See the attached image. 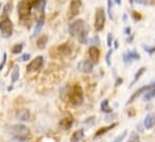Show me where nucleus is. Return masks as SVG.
Wrapping results in <instances>:
<instances>
[{
	"label": "nucleus",
	"mask_w": 155,
	"mask_h": 142,
	"mask_svg": "<svg viewBox=\"0 0 155 142\" xmlns=\"http://www.w3.org/2000/svg\"><path fill=\"white\" fill-rule=\"evenodd\" d=\"M74 125V118H72V116H66V117H64L60 122H59V127L63 129V130H69L71 127Z\"/></svg>",
	"instance_id": "4468645a"
},
{
	"label": "nucleus",
	"mask_w": 155,
	"mask_h": 142,
	"mask_svg": "<svg viewBox=\"0 0 155 142\" xmlns=\"http://www.w3.org/2000/svg\"><path fill=\"white\" fill-rule=\"evenodd\" d=\"M132 17H134V19H136V21H140V19L142 18L138 12H134V13H132Z\"/></svg>",
	"instance_id": "e433bc0d"
},
{
	"label": "nucleus",
	"mask_w": 155,
	"mask_h": 142,
	"mask_svg": "<svg viewBox=\"0 0 155 142\" xmlns=\"http://www.w3.org/2000/svg\"><path fill=\"white\" fill-rule=\"evenodd\" d=\"M81 7H82V0H71L70 6H69V15H68V17L70 19L75 18L78 15Z\"/></svg>",
	"instance_id": "6e6552de"
},
{
	"label": "nucleus",
	"mask_w": 155,
	"mask_h": 142,
	"mask_svg": "<svg viewBox=\"0 0 155 142\" xmlns=\"http://www.w3.org/2000/svg\"><path fill=\"white\" fill-rule=\"evenodd\" d=\"M8 133L13 139L22 142L27 141L29 139V136H30V130L23 124H13V125H11L8 128Z\"/></svg>",
	"instance_id": "f257e3e1"
},
{
	"label": "nucleus",
	"mask_w": 155,
	"mask_h": 142,
	"mask_svg": "<svg viewBox=\"0 0 155 142\" xmlns=\"http://www.w3.org/2000/svg\"><path fill=\"white\" fill-rule=\"evenodd\" d=\"M0 33L1 36L5 39H8L13 33V24L8 17H4L0 21Z\"/></svg>",
	"instance_id": "20e7f679"
},
{
	"label": "nucleus",
	"mask_w": 155,
	"mask_h": 142,
	"mask_svg": "<svg viewBox=\"0 0 155 142\" xmlns=\"http://www.w3.org/2000/svg\"><path fill=\"white\" fill-rule=\"evenodd\" d=\"M30 59V54H23L22 56V60L23 62H27V60H29Z\"/></svg>",
	"instance_id": "58836bf2"
},
{
	"label": "nucleus",
	"mask_w": 155,
	"mask_h": 142,
	"mask_svg": "<svg viewBox=\"0 0 155 142\" xmlns=\"http://www.w3.org/2000/svg\"><path fill=\"white\" fill-rule=\"evenodd\" d=\"M72 47L70 43H64V45H60L57 47V54L55 57H66L70 54Z\"/></svg>",
	"instance_id": "f8f14e48"
},
{
	"label": "nucleus",
	"mask_w": 155,
	"mask_h": 142,
	"mask_svg": "<svg viewBox=\"0 0 155 142\" xmlns=\"http://www.w3.org/2000/svg\"><path fill=\"white\" fill-rule=\"evenodd\" d=\"M100 110H101V112L107 113V114L112 113V108L110 106V101H108L107 99H106V100H102V103H101V105H100Z\"/></svg>",
	"instance_id": "412c9836"
},
{
	"label": "nucleus",
	"mask_w": 155,
	"mask_h": 142,
	"mask_svg": "<svg viewBox=\"0 0 155 142\" xmlns=\"http://www.w3.org/2000/svg\"><path fill=\"white\" fill-rule=\"evenodd\" d=\"M144 72H146V68H140V69H138V71L136 72L135 77H134V81H132V82L130 83V87H132V86H134V84H135L136 82H138V79L141 78V76H142V75H143Z\"/></svg>",
	"instance_id": "b1692460"
},
{
	"label": "nucleus",
	"mask_w": 155,
	"mask_h": 142,
	"mask_svg": "<svg viewBox=\"0 0 155 142\" xmlns=\"http://www.w3.org/2000/svg\"><path fill=\"white\" fill-rule=\"evenodd\" d=\"M19 66L18 65H15L13 66V70H12V73H11V81L12 83H16L19 78Z\"/></svg>",
	"instance_id": "4be33fe9"
},
{
	"label": "nucleus",
	"mask_w": 155,
	"mask_h": 142,
	"mask_svg": "<svg viewBox=\"0 0 155 142\" xmlns=\"http://www.w3.org/2000/svg\"><path fill=\"white\" fill-rule=\"evenodd\" d=\"M43 24H45V15L42 13L41 16H40L39 21H38V23H36V25H35V29H34V33H33V37H36V36L39 35V33L41 32V29H42V27H43Z\"/></svg>",
	"instance_id": "a211bd4d"
},
{
	"label": "nucleus",
	"mask_w": 155,
	"mask_h": 142,
	"mask_svg": "<svg viewBox=\"0 0 155 142\" xmlns=\"http://www.w3.org/2000/svg\"><path fill=\"white\" fill-rule=\"evenodd\" d=\"M112 7H113V0H107V13H108V17H110V19H113Z\"/></svg>",
	"instance_id": "c85d7f7f"
},
{
	"label": "nucleus",
	"mask_w": 155,
	"mask_h": 142,
	"mask_svg": "<svg viewBox=\"0 0 155 142\" xmlns=\"http://www.w3.org/2000/svg\"><path fill=\"white\" fill-rule=\"evenodd\" d=\"M137 4H148L150 0H135Z\"/></svg>",
	"instance_id": "a19ab883"
},
{
	"label": "nucleus",
	"mask_w": 155,
	"mask_h": 142,
	"mask_svg": "<svg viewBox=\"0 0 155 142\" xmlns=\"http://www.w3.org/2000/svg\"><path fill=\"white\" fill-rule=\"evenodd\" d=\"M154 124H155V113L150 112V113H148L146 116L144 122H143V125H144L146 129H152L154 127Z\"/></svg>",
	"instance_id": "2eb2a0df"
},
{
	"label": "nucleus",
	"mask_w": 155,
	"mask_h": 142,
	"mask_svg": "<svg viewBox=\"0 0 155 142\" xmlns=\"http://www.w3.org/2000/svg\"><path fill=\"white\" fill-rule=\"evenodd\" d=\"M12 7H13V5H12V2H11V1L6 4V6H5V7H4V10H2V15H4V17H7V15L12 11Z\"/></svg>",
	"instance_id": "cd10ccee"
},
{
	"label": "nucleus",
	"mask_w": 155,
	"mask_h": 142,
	"mask_svg": "<svg viewBox=\"0 0 155 142\" xmlns=\"http://www.w3.org/2000/svg\"><path fill=\"white\" fill-rule=\"evenodd\" d=\"M124 34H125V35H127V36L131 35V28H130V27H126V28L124 29Z\"/></svg>",
	"instance_id": "4c0bfd02"
},
{
	"label": "nucleus",
	"mask_w": 155,
	"mask_h": 142,
	"mask_svg": "<svg viewBox=\"0 0 155 142\" xmlns=\"http://www.w3.org/2000/svg\"><path fill=\"white\" fill-rule=\"evenodd\" d=\"M142 47H143V49H144V52H147L148 54H154L155 53V46H149V45H142Z\"/></svg>",
	"instance_id": "7c9ffc66"
},
{
	"label": "nucleus",
	"mask_w": 155,
	"mask_h": 142,
	"mask_svg": "<svg viewBox=\"0 0 155 142\" xmlns=\"http://www.w3.org/2000/svg\"><path fill=\"white\" fill-rule=\"evenodd\" d=\"M88 54H89V59L95 64L99 62L100 59V51L96 46H90L89 49H88Z\"/></svg>",
	"instance_id": "ddd939ff"
},
{
	"label": "nucleus",
	"mask_w": 155,
	"mask_h": 142,
	"mask_svg": "<svg viewBox=\"0 0 155 142\" xmlns=\"http://www.w3.org/2000/svg\"><path fill=\"white\" fill-rule=\"evenodd\" d=\"M141 59V56L137 53V51H126L124 54H123V60L125 64H131L132 60H140Z\"/></svg>",
	"instance_id": "9d476101"
},
{
	"label": "nucleus",
	"mask_w": 155,
	"mask_h": 142,
	"mask_svg": "<svg viewBox=\"0 0 155 142\" xmlns=\"http://www.w3.org/2000/svg\"><path fill=\"white\" fill-rule=\"evenodd\" d=\"M113 42H114V48H118V47H119V43H118V40H116V41H113Z\"/></svg>",
	"instance_id": "79ce46f5"
},
{
	"label": "nucleus",
	"mask_w": 155,
	"mask_h": 142,
	"mask_svg": "<svg viewBox=\"0 0 155 142\" xmlns=\"http://www.w3.org/2000/svg\"><path fill=\"white\" fill-rule=\"evenodd\" d=\"M154 98H155V87L152 88V89H149V90H147V92L144 93L143 100H144V101H150V100L154 99Z\"/></svg>",
	"instance_id": "5701e85b"
},
{
	"label": "nucleus",
	"mask_w": 155,
	"mask_h": 142,
	"mask_svg": "<svg viewBox=\"0 0 155 142\" xmlns=\"http://www.w3.org/2000/svg\"><path fill=\"white\" fill-rule=\"evenodd\" d=\"M105 22H106V13H105V8L104 7H97L95 11V23H94V28L96 32H101L105 27Z\"/></svg>",
	"instance_id": "7ed1b4c3"
},
{
	"label": "nucleus",
	"mask_w": 155,
	"mask_h": 142,
	"mask_svg": "<svg viewBox=\"0 0 155 142\" xmlns=\"http://www.w3.org/2000/svg\"><path fill=\"white\" fill-rule=\"evenodd\" d=\"M112 43H113V34L112 33H108L107 34V46L111 47Z\"/></svg>",
	"instance_id": "f704fd0d"
},
{
	"label": "nucleus",
	"mask_w": 155,
	"mask_h": 142,
	"mask_svg": "<svg viewBox=\"0 0 155 142\" xmlns=\"http://www.w3.org/2000/svg\"><path fill=\"white\" fill-rule=\"evenodd\" d=\"M31 7H34L36 11H39L40 13L42 15L46 7V0H35L31 2Z\"/></svg>",
	"instance_id": "f3484780"
},
{
	"label": "nucleus",
	"mask_w": 155,
	"mask_h": 142,
	"mask_svg": "<svg viewBox=\"0 0 155 142\" xmlns=\"http://www.w3.org/2000/svg\"><path fill=\"white\" fill-rule=\"evenodd\" d=\"M0 8H1V4H0Z\"/></svg>",
	"instance_id": "49530a36"
},
{
	"label": "nucleus",
	"mask_w": 155,
	"mask_h": 142,
	"mask_svg": "<svg viewBox=\"0 0 155 142\" xmlns=\"http://www.w3.org/2000/svg\"><path fill=\"white\" fill-rule=\"evenodd\" d=\"M117 5H121V0H113Z\"/></svg>",
	"instance_id": "37998d69"
},
{
	"label": "nucleus",
	"mask_w": 155,
	"mask_h": 142,
	"mask_svg": "<svg viewBox=\"0 0 155 142\" xmlns=\"http://www.w3.org/2000/svg\"><path fill=\"white\" fill-rule=\"evenodd\" d=\"M132 37H134V36H132V35H130V36H129V39H127V42H129V43H130V42L132 41Z\"/></svg>",
	"instance_id": "c03bdc74"
},
{
	"label": "nucleus",
	"mask_w": 155,
	"mask_h": 142,
	"mask_svg": "<svg viewBox=\"0 0 155 142\" xmlns=\"http://www.w3.org/2000/svg\"><path fill=\"white\" fill-rule=\"evenodd\" d=\"M42 66H43V57L39 56V57H36L34 60H31L29 63V65L27 66V70L29 72H35V71H39Z\"/></svg>",
	"instance_id": "1a4fd4ad"
},
{
	"label": "nucleus",
	"mask_w": 155,
	"mask_h": 142,
	"mask_svg": "<svg viewBox=\"0 0 155 142\" xmlns=\"http://www.w3.org/2000/svg\"><path fill=\"white\" fill-rule=\"evenodd\" d=\"M77 69L82 72H85V73H90L93 69H94V63L90 60V59H87V60H82L79 62L77 65Z\"/></svg>",
	"instance_id": "9b49d317"
},
{
	"label": "nucleus",
	"mask_w": 155,
	"mask_h": 142,
	"mask_svg": "<svg viewBox=\"0 0 155 142\" xmlns=\"http://www.w3.org/2000/svg\"><path fill=\"white\" fill-rule=\"evenodd\" d=\"M47 40H48V37L47 35H42L41 37H39V40H38V42H36V46L39 47V48H45L46 47V45H47Z\"/></svg>",
	"instance_id": "393cba45"
},
{
	"label": "nucleus",
	"mask_w": 155,
	"mask_h": 142,
	"mask_svg": "<svg viewBox=\"0 0 155 142\" xmlns=\"http://www.w3.org/2000/svg\"><path fill=\"white\" fill-rule=\"evenodd\" d=\"M16 117H17L19 120H22V122H27V120H29V118H30V112H29V110H27V108H22V110H18V111H17Z\"/></svg>",
	"instance_id": "dca6fc26"
},
{
	"label": "nucleus",
	"mask_w": 155,
	"mask_h": 142,
	"mask_svg": "<svg viewBox=\"0 0 155 142\" xmlns=\"http://www.w3.org/2000/svg\"><path fill=\"white\" fill-rule=\"evenodd\" d=\"M112 54H113V49H108L106 53V64L108 66H111L112 64Z\"/></svg>",
	"instance_id": "2f4dec72"
},
{
	"label": "nucleus",
	"mask_w": 155,
	"mask_h": 142,
	"mask_svg": "<svg viewBox=\"0 0 155 142\" xmlns=\"http://www.w3.org/2000/svg\"><path fill=\"white\" fill-rule=\"evenodd\" d=\"M77 39L79 40L81 43H87V42H88V40H87V39H88V29L83 30V32L77 36Z\"/></svg>",
	"instance_id": "a878e982"
},
{
	"label": "nucleus",
	"mask_w": 155,
	"mask_h": 142,
	"mask_svg": "<svg viewBox=\"0 0 155 142\" xmlns=\"http://www.w3.org/2000/svg\"><path fill=\"white\" fill-rule=\"evenodd\" d=\"M116 125H117V123H112V124H111V125H108V127H104V128H101L100 130H97V131L95 133V136H94V137L96 139V137H100V136H102L104 134H106L107 131H110V130H111L112 128H114Z\"/></svg>",
	"instance_id": "aec40b11"
},
{
	"label": "nucleus",
	"mask_w": 155,
	"mask_h": 142,
	"mask_svg": "<svg viewBox=\"0 0 155 142\" xmlns=\"http://www.w3.org/2000/svg\"><path fill=\"white\" fill-rule=\"evenodd\" d=\"M68 99L74 106H79L83 104L84 94H83V89L81 88V86L75 84L70 88V90L68 92Z\"/></svg>",
	"instance_id": "f03ea898"
},
{
	"label": "nucleus",
	"mask_w": 155,
	"mask_h": 142,
	"mask_svg": "<svg viewBox=\"0 0 155 142\" xmlns=\"http://www.w3.org/2000/svg\"><path fill=\"white\" fill-rule=\"evenodd\" d=\"M85 22L83 19H76L69 25V33L71 36H78L83 30H85Z\"/></svg>",
	"instance_id": "423d86ee"
},
{
	"label": "nucleus",
	"mask_w": 155,
	"mask_h": 142,
	"mask_svg": "<svg viewBox=\"0 0 155 142\" xmlns=\"http://www.w3.org/2000/svg\"><path fill=\"white\" fill-rule=\"evenodd\" d=\"M6 59H7V56H6V53H4L2 54V60H1V64H0V71L4 69V66L6 64Z\"/></svg>",
	"instance_id": "c9c22d12"
},
{
	"label": "nucleus",
	"mask_w": 155,
	"mask_h": 142,
	"mask_svg": "<svg viewBox=\"0 0 155 142\" xmlns=\"http://www.w3.org/2000/svg\"><path fill=\"white\" fill-rule=\"evenodd\" d=\"M30 10H31V2L28 0H22L18 4V17L21 21H25L30 16Z\"/></svg>",
	"instance_id": "39448f33"
},
{
	"label": "nucleus",
	"mask_w": 155,
	"mask_h": 142,
	"mask_svg": "<svg viewBox=\"0 0 155 142\" xmlns=\"http://www.w3.org/2000/svg\"><path fill=\"white\" fill-rule=\"evenodd\" d=\"M126 136H127V130H125V131H123L120 135H118L116 139H114V141L113 142H123Z\"/></svg>",
	"instance_id": "473e14b6"
},
{
	"label": "nucleus",
	"mask_w": 155,
	"mask_h": 142,
	"mask_svg": "<svg viewBox=\"0 0 155 142\" xmlns=\"http://www.w3.org/2000/svg\"><path fill=\"white\" fill-rule=\"evenodd\" d=\"M82 139H84V130L83 129H78L77 131H75L71 136V142H79Z\"/></svg>",
	"instance_id": "6ab92c4d"
},
{
	"label": "nucleus",
	"mask_w": 155,
	"mask_h": 142,
	"mask_svg": "<svg viewBox=\"0 0 155 142\" xmlns=\"http://www.w3.org/2000/svg\"><path fill=\"white\" fill-rule=\"evenodd\" d=\"M121 83H123V79H121L120 77H118V78H117V82L114 83V86H116V87H119Z\"/></svg>",
	"instance_id": "ea45409f"
},
{
	"label": "nucleus",
	"mask_w": 155,
	"mask_h": 142,
	"mask_svg": "<svg viewBox=\"0 0 155 142\" xmlns=\"http://www.w3.org/2000/svg\"><path fill=\"white\" fill-rule=\"evenodd\" d=\"M127 142H141L140 141V136H138V134H137L136 131H132V133L130 134V136H129Z\"/></svg>",
	"instance_id": "c756f323"
},
{
	"label": "nucleus",
	"mask_w": 155,
	"mask_h": 142,
	"mask_svg": "<svg viewBox=\"0 0 155 142\" xmlns=\"http://www.w3.org/2000/svg\"><path fill=\"white\" fill-rule=\"evenodd\" d=\"M155 87V82H152V83H149V84H147V86H143V87H141L140 89H137L136 90V93H134L131 96H130V99L127 100V103H126V105H131L138 96H141L142 94H144L147 90H149V89H152V88H154Z\"/></svg>",
	"instance_id": "0eeeda50"
},
{
	"label": "nucleus",
	"mask_w": 155,
	"mask_h": 142,
	"mask_svg": "<svg viewBox=\"0 0 155 142\" xmlns=\"http://www.w3.org/2000/svg\"><path fill=\"white\" fill-rule=\"evenodd\" d=\"M123 19H124V21H126V19H127V16H126V15H124V16H123Z\"/></svg>",
	"instance_id": "a18cd8bd"
},
{
	"label": "nucleus",
	"mask_w": 155,
	"mask_h": 142,
	"mask_svg": "<svg viewBox=\"0 0 155 142\" xmlns=\"http://www.w3.org/2000/svg\"><path fill=\"white\" fill-rule=\"evenodd\" d=\"M94 123H95V117H89L87 120H84V124L87 125V128L94 125Z\"/></svg>",
	"instance_id": "72a5a7b5"
},
{
	"label": "nucleus",
	"mask_w": 155,
	"mask_h": 142,
	"mask_svg": "<svg viewBox=\"0 0 155 142\" xmlns=\"http://www.w3.org/2000/svg\"><path fill=\"white\" fill-rule=\"evenodd\" d=\"M23 48H24V43H17V45H15L12 47V53L13 54H18V53H21L23 51Z\"/></svg>",
	"instance_id": "bb28decb"
}]
</instances>
